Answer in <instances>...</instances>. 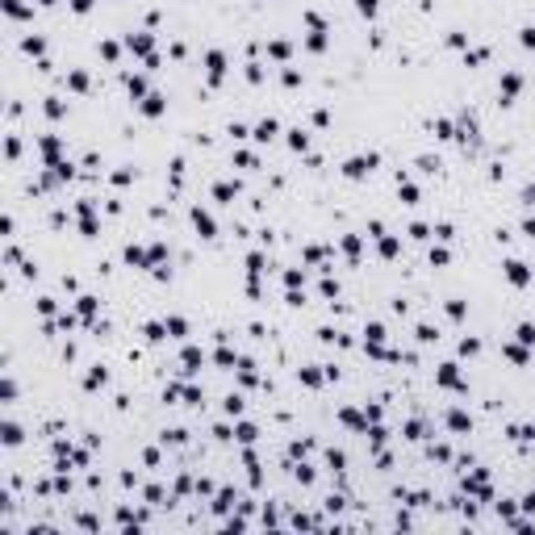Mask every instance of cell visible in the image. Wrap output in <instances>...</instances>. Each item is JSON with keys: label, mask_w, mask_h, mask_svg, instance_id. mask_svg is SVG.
Instances as JSON below:
<instances>
[{"label": "cell", "mask_w": 535, "mask_h": 535, "mask_svg": "<svg viewBox=\"0 0 535 535\" xmlns=\"http://www.w3.org/2000/svg\"><path fill=\"white\" fill-rule=\"evenodd\" d=\"M372 167H376V155H368V159H364V155H355L343 171H347V176H364V171H372Z\"/></svg>", "instance_id": "1"}, {"label": "cell", "mask_w": 535, "mask_h": 535, "mask_svg": "<svg viewBox=\"0 0 535 535\" xmlns=\"http://www.w3.org/2000/svg\"><path fill=\"white\" fill-rule=\"evenodd\" d=\"M506 280H510V284H527V280H531V272H527L519 260H510V264H506Z\"/></svg>", "instance_id": "2"}, {"label": "cell", "mask_w": 535, "mask_h": 535, "mask_svg": "<svg viewBox=\"0 0 535 535\" xmlns=\"http://www.w3.org/2000/svg\"><path fill=\"white\" fill-rule=\"evenodd\" d=\"M209 80H222V72H226V59H222V50H209Z\"/></svg>", "instance_id": "3"}, {"label": "cell", "mask_w": 535, "mask_h": 535, "mask_svg": "<svg viewBox=\"0 0 535 535\" xmlns=\"http://www.w3.org/2000/svg\"><path fill=\"white\" fill-rule=\"evenodd\" d=\"M142 113H147V117H159V113H163V96H159V92H151V96L142 100Z\"/></svg>", "instance_id": "4"}, {"label": "cell", "mask_w": 535, "mask_h": 535, "mask_svg": "<svg viewBox=\"0 0 535 535\" xmlns=\"http://www.w3.org/2000/svg\"><path fill=\"white\" fill-rule=\"evenodd\" d=\"M193 222H197V230H201L205 238H213V218H209V213H201V209H197V213H193Z\"/></svg>", "instance_id": "5"}, {"label": "cell", "mask_w": 535, "mask_h": 535, "mask_svg": "<svg viewBox=\"0 0 535 535\" xmlns=\"http://www.w3.org/2000/svg\"><path fill=\"white\" fill-rule=\"evenodd\" d=\"M272 134H276V122L268 117V122H260V126H255V142H268Z\"/></svg>", "instance_id": "6"}, {"label": "cell", "mask_w": 535, "mask_h": 535, "mask_svg": "<svg viewBox=\"0 0 535 535\" xmlns=\"http://www.w3.org/2000/svg\"><path fill=\"white\" fill-rule=\"evenodd\" d=\"M5 443H9V447L21 443V426H17V422H5Z\"/></svg>", "instance_id": "7"}, {"label": "cell", "mask_w": 535, "mask_h": 535, "mask_svg": "<svg viewBox=\"0 0 535 535\" xmlns=\"http://www.w3.org/2000/svg\"><path fill=\"white\" fill-rule=\"evenodd\" d=\"M514 92H519V76H514V72H510V76H506V80H502V96H506V100H510V96H514Z\"/></svg>", "instance_id": "8"}, {"label": "cell", "mask_w": 535, "mask_h": 535, "mask_svg": "<svg viewBox=\"0 0 535 535\" xmlns=\"http://www.w3.org/2000/svg\"><path fill=\"white\" fill-rule=\"evenodd\" d=\"M130 50H138V55H147V50H151V38H147V33H138V38H130Z\"/></svg>", "instance_id": "9"}, {"label": "cell", "mask_w": 535, "mask_h": 535, "mask_svg": "<svg viewBox=\"0 0 535 535\" xmlns=\"http://www.w3.org/2000/svg\"><path fill=\"white\" fill-rule=\"evenodd\" d=\"M355 9H360V13H364V17H372L376 9H381V0H355Z\"/></svg>", "instance_id": "10"}, {"label": "cell", "mask_w": 535, "mask_h": 535, "mask_svg": "<svg viewBox=\"0 0 535 535\" xmlns=\"http://www.w3.org/2000/svg\"><path fill=\"white\" fill-rule=\"evenodd\" d=\"M447 422H452V431H469V426H473V422H469V418H464V414H460V410H456V414H452V418H447Z\"/></svg>", "instance_id": "11"}, {"label": "cell", "mask_w": 535, "mask_h": 535, "mask_svg": "<svg viewBox=\"0 0 535 535\" xmlns=\"http://www.w3.org/2000/svg\"><path fill=\"white\" fill-rule=\"evenodd\" d=\"M226 414H243V398H238V393L226 398Z\"/></svg>", "instance_id": "12"}, {"label": "cell", "mask_w": 535, "mask_h": 535, "mask_svg": "<svg viewBox=\"0 0 535 535\" xmlns=\"http://www.w3.org/2000/svg\"><path fill=\"white\" fill-rule=\"evenodd\" d=\"M184 364H188V372H193V368L201 364V351H197V347H188V351H184Z\"/></svg>", "instance_id": "13"}, {"label": "cell", "mask_w": 535, "mask_h": 535, "mask_svg": "<svg viewBox=\"0 0 535 535\" xmlns=\"http://www.w3.org/2000/svg\"><path fill=\"white\" fill-rule=\"evenodd\" d=\"M439 381H443V385H456V364H443V372H439Z\"/></svg>", "instance_id": "14"}, {"label": "cell", "mask_w": 535, "mask_h": 535, "mask_svg": "<svg viewBox=\"0 0 535 535\" xmlns=\"http://www.w3.org/2000/svg\"><path fill=\"white\" fill-rule=\"evenodd\" d=\"M289 147H293V151H305V134H301V130H293V138H289Z\"/></svg>", "instance_id": "15"}, {"label": "cell", "mask_w": 535, "mask_h": 535, "mask_svg": "<svg viewBox=\"0 0 535 535\" xmlns=\"http://www.w3.org/2000/svg\"><path fill=\"white\" fill-rule=\"evenodd\" d=\"M96 385H105V368H96V372H88V389H96Z\"/></svg>", "instance_id": "16"}, {"label": "cell", "mask_w": 535, "mask_h": 535, "mask_svg": "<svg viewBox=\"0 0 535 535\" xmlns=\"http://www.w3.org/2000/svg\"><path fill=\"white\" fill-rule=\"evenodd\" d=\"M238 439L251 443V439H255V426H251V422H243V426H238Z\"/></svg>", "instance_id": "17"}, {"label": "cell", "mask_w": 535, "mask_h": 535, "mask_svg": "<svg viewBox=\"0 0 535 535\" xmlns=\"http://www.w3.org/2000/svg\"><path fill=\"white\" fill-rule=\"evenodd\" d=\"M297 481H301V485H309V481H314V469H309V464H301V469H297Z\"/></svg>", "instance_id": "18"}, {"label": "cell", "mask_w": 535, "mask_h": 535, "mask_svg": "<svg viewBox=\"0 0 535 535\" xmlns=\"http://www.w3.org/2000/svg\"><path fill=\"white\" fill-rule=\"evenodd\" d=\"M519 339L523 343H535V326H519Z\"/></svg>", "instance_id": "19"}, {"label": "cell", "mask_w": 535, "mask_h": 535, "mask_svg": "<svg viewBox=\"0 0 535 535\" xmlns=\"http://www.w3.org/2000/svg\"><path fill=\"white\" fill-rule=\"evenodd\" d=\"M523 46H535V29H523Z\"/></svg>", "instance_id": "20"}, {"label": "cell", "mask_w": 535, "mask_h": 535, "mask_svg": "<svg viewBox=\"0 0 535 535\" xmlns=\"http://www.w3.org/2000/svg\"><path fill=\"white\" fill-rule=\"evenodd\" d=\"M92 9V0H76V13H88Z\"/></svg>", "instance_id": "21"}]
</instances>
